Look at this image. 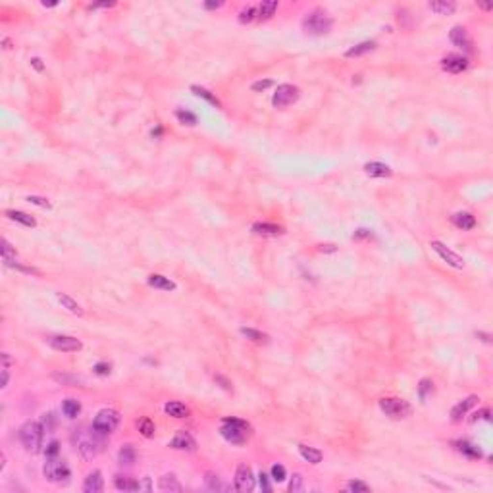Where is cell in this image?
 Wrapping results in <instances>:
<instances>
[{
  "instance_id": "6da1fadb",
  "label": "cell",
  "mask_w": 493,
  "mask_h": 493,
  "mask_svg": "<svg viewBox=\"0 0 493 493\" xmlns=\"http://www.w3.org/2000/svg\"><path fill=\"white\" fill-rule=\"evenodd\" d=\"M102 436H99L93 426L91 428H79L73 432V445L77 453L85 460H93L100 451H102Z\"/></svg>"
},
{
  "instance_id": "7a4b0ae2",
  "label": "cell",
  "mask_w": 493,
  "mask_h": 493,
  "mask_svg": "<svg viewBox=\"0 0 493 493\" xmlns=\"http://www.w3.org/2000/svg\"><path fill=\"white\" fill-rule=\"evenodd\" d=\"M45 428L43 424L37 422V420H27L19 428V441L23 445V449L31 455H37L41 453L43 449V438H45Z\"/></svg>"
},
{
  "instance_id": "3957f363",
  "label": "cell",
  "mask_w": 493,
  "mask_h": 493,
  "mask_svg": "<svg viewBox=\"0 0 493 493\" xmlns=\"http://www.w3.org/2000/svg\"><path fill=\"white\" fill-rule=\"evenodd\" d=\"M222 438L233 445H243L246 443L248 436H250V424L241 418H233V416H226L222 420V428H220Z\"/></svg>"
},
{
  "instance_id": "277c9868",
  "label": "cell",
  "mask_w": 493,
  "mask_h": 493,
  "mask_svg": "<svg viewBox=\"0 0 493 493\" xmlns=\"http://www.w3.org/2000/svg\"><path fill=\"white\" fill-rule=\"evenodd\" d=\"M334 21L324 10H312L302 19V29L308 35H328L332 31Z\"/></svg>"
},
{
  "instance_id": "5b68a950",
  "label": "cell",
  "mask_w": 493,
  "mask_h": 493,
  "mask_svg": "<svg viewBox=\"0 0 493 493\" xmlns=\"http://www.w3.org/2000/svg\"><path fill=\"white\" fill-rule=\"evenodd\" d=\"M120 420H122V416H120L118 410H114V408H102V410L97 412V416L93 420V430L99 436L106 438V436H110V434L116 432V428L120 426Z\"/></svg>"
},
{
  "instance_id": "8992f818",
  "label": "cell",
  "mask_w": 493,
  "mask_h": 493,
  "mask_svg": "<svg viewBox=\"0 0 493 493\" xmlns=\"http://www.w3.org/2000/svg\"><path fill=\"white\" fill-rule=\"evenodd\" d=\"M43 472H45V478L52 484H66L71 476L70 466L58 457H47Z\"/></svg>"
},
{
  "instance_id": "52a82bcc",
  "label": "cell",
  "mask_w": 493,
  "mask_h": 493,
  "mask_svg": "<svg viewBox=\"0 0 493 493\" xmlns=\"http://www.w3.org/2000/svg\"><path fill=\"white\" fill-rule=\"evenodd\" d=\"M380 408L386 412V416L393 418V420H403L412 414V406L406 403L405 399L399 397H386L380 401Z\"/></svg>"
},
{
  "instance_id": "ba28073f",
  "label": "cell",
  "mask_w": 493,
  "mask_h": 493,
  "mask_svg": "<svg viewBox=\"0 0 493 493\" xmlns=\"http://www.w3.org/2000/svg\"><path fill=\"white\" fill-rule=\"evenodd\" d=\"M297 99H299V89L295 85L283 83V85H278V89H276V93L272 97V104L276 108H287L293 102H297Z\"/></svg>"
},
{
  "instance_id": "9c48e42d",
  "label": "cell",
  "mask_w": 493,
  "mask_h": 493,
  "mask_svg": "<svg viewBox=\"0 0 493 493\" xmlns=\"http://www.w3.org/2000/svg\"><path fill=\"white\" fill-rule=\"evenodd\" d=\"M233 488L237 492L248 493L254 490V476H252V470L250 466L246 464H239L237 470H235V478H233Z\"/></svg>"
},
{
  "instance_id": "30bf717a",
  "label": "cell",
  "mask_w": 493,
  "mask_h": 493,
  "mask_svg": "<svg viewBox=\"0 0 493 493\" xmlns=\"http://www.w3.org/2000/svg\"><path fill=\"white\" fill-rule=\"evenodd\" d=\"M49 345L52 347L54 351L60 352H77L83 349V343L77 337H71V335H54V337L49 339Z\"/></svg>"
},
{
  "instance_id": "8fae6325",
  "label": "cell",
  "mask_w": 493,
  "mask_h": 493,
  "mask_svg": "<svg viewBox=\"0 0 493 493\" xmlns=\"http://www.w3.org/2000/svg\"><path fill=\"white\" fill-rule=\"evenodd\" d=\"M430 246L440 254V258L443 260V262H447L449 266H453V268H464V258L462 256H458L457 252L455 250H451L449 246H445L441 241H432L430 243Z\"/></svg>"
},
{
  "instance_id": "7c38bea8",
  "label": "cell",
  "mask_w": 493,
  "mask_h": 493,
  "mask_svg": "<svg viewBox=\"0 0 493 493\" xmlns=\"http://www.w3.org/2000/svg\"><path fill=\"white\" fill-rule=\"evenodd\" d=\"M170 447L177 449V451H189V453H193L195 449H197V441H195V438L191 434L179 432V434H176V438L170 441Z\"/></svg>"
},
{
  "instance_id": "4fadbf2b",
  "label": "cell",
  "mask_w": 493,
  "mask_h": 493,
  "mask_svg": "<svg viewBox=\"0 0 493 493\" xmlns=\"http://www.w3.org/2000/svg\"><path fill=\"white\" fill-rule=\"evenodd\" d=\"M104 490V478L100 470H93L89 472L85 482H83V492L85 493H100Z\"/></svg>"
},
{
  "instance_id": "5bb4252c",
  "label": "cell",
  "mask_w": 493,
  "mask_h": 493,
  "mask_svg": "<svg viewBox=\"0 0 493 493\" xmlns=\"http://www.w3.org/2000/svg\"><path fill=\"white\" fill-rule=\"evenodd\" d=\"M478 401H480V399H478L476 395H470V397H466L464 401L457 403V405L451 408V420H453V422H460V420L466 416V412H468Z\"/></svg>"
},
{
  "instance_id": "9a60e30c",
  "label": "cell",
  "mask_w": 493,
  "mask_h": 493,
  "mask_svg": "<svg viewBox=\"0 0 493 493\" xmlns=\"http://www.w3.org/2000/svg\"><path fill=\"white\" fill-rule=\"evenodd\" d=\"M441 66H443V70L451 71V73H460L468 68V60L462 56H457V54H449L447 58L441 60Z\"/></svg>"
},
{
  "instance_id": "2e32d148",
  "label": "cell",
  "mask_w": 493,
  "mask_h": 493,
  "mask_svg": "<svg viewBox=\"0 0 493 493\" xmlns=\"http://www.w3.org/2000/svg\"><path fill=\"white\" fill-rule=\"evenodd\" d=\"M449 39L455 47H460V49H470V37L466 33V29L462 25H455L449 33Z\"/></svg>"
},
{
  "instance_id": "e0dca14e",
  "label": "cell",
  "mask_w": 493,
  "mask_h": 493,
  "mask_svg": "<svg viewBox=\"0 0 493 493\" xmlns=\"http://www.w3.org/2000/svg\"><path fill=\"white\" fill-rule=\"evenodd\" d=\"M148 285L154 287V289H160V291H176V282H172L170 278L162 276V274H150L148 276Z\"/></svg>"
},
{
  "instance_id": "ac0fdd59",
  "label": "cell",
  "mask_w": 493,
  "mask_h": 493,
  "mask_svg": "<svg viewBox=\"0 0 493 493\" xmlns=\"http://www.w3.org/2000/svg\"><path fill=\"white\" fill-rule=\"evenodd\" d=\"M56 299H58V302L62 304V308H66L68 312L75 314V316H83V308L79 306L77 300L71 299L70 295H66V293H56Z\"/></svg>"
},
{
  "instance_id": "d6986e66",
  "label": "cell",
  "mask_w": 493,
  "mask_h": 493,
  "mask_svg": "<svg viewBox=\"0 0 493 493\" xmlns=\"http://www.w3.org/2000/svg\"><path fill=\"white\" fill-rule=\"evenodd\" d=\"M164 412L170 414V416H174V418H187L191 414V410L183 405V403H179V401H168L164 405Z\"/></svg>"
},
{
  "instance_id": "ffe728a7",
  "label": "cell",
  "mask_w": 493,
  "mask_h": 493,
  "mask_svg": "<svg viewBox=\"0 0 493 493\" xmlns=\"http://www.w3.org/2000/svg\"><path fill=\"white\" fill-rule=\"evenodd\" d=\"M6 216L10 218V220H14V222H18L21 226H25V228H37V220L31 216V214H27V212H21V210H6Z\"/></svg>"
},
{
  "instance_id": "44dd1931",
  "label": "cell",
  "mask_w": 493,
  "mask_h": 493,
  "mask_svg": "<svg viewBox=\"0 0 493 493\" xmlns=\"http://www.w3.org/2000/svg\"><path fill=\"white\" fill-rule=\"evenodd\" d=\"M451 220H453V224H455L458 229H462V231H468V229H472L476 226V218L470 214V212H457Z\"/></svg>"
},
{
  "instance_id": "7402d4cb",
  "label": "cell",
  "mask_w": 493,
  "mask_h": 493,
  "mask_svg": "<svg viewBox=\"0 0 493 493\" xmlns=\"http://www.w3.org/2000/svg\"><path fill=\"white\" fill-rule=\"evenodd\" d=\"M428 8L432 12H436V14H440V16H449V14H453L457 10V4L451 2V0H436V2H430Z\"/></svg>"
},
{
  "instance_id": "603a6c76",
  "label": "cell",
  "mask_w": 493,
  "mask_h": 493,
  "mask_svg": "<svg viewBox=\"0 0 493 493\" xmlns=\"http://www.w3.org/2000/svg\"><path fill=\"white\" fill-rule=\"evenodd\" d=\"M114 486H116V490H120V492H139V490H141V484H139L137 480L129 478V476H116Z\"/></svg>"
},
{
  "instance_id": "cb8c5ba5",
  "label": "cell",
  "mask_w": 493,
  "mask_h": 493,
  "mask_svg": "<svg viewBox=\"0 0 493 493\" xmlns=\"http://www.w3.org/2000/svg\"><path fill=\"white\" fill-rule=\"evenodd\" d=\"M364 172L370 177H389L391 176V168L382 164V162H368L364 164Z\"/></svg>"
},
{
  "instance_id": "d4e9b609",
  "label": "cell",
  "mask_w": 493,
  "mask_h": 493,
  "mask_svg": "<svg viewBox=\"0 0 493 493\" xmlns=\"http://www.w3.org/2000/svg\"><path fill=\"white\" fill-rule=\"evenodd\" d=\"M158 490L162 492H183V486L177 482V478L174 474H164L158 480Z\"/></svg>"
},
{
  "instance_id": "484cf974",
  "label": "cell",
  "mask_w": 493,
  "mask_h": 493,
  "mask_svg": "<svg viewBox=\"0 0 493 493\" xmlns=\"http://www.w3.org/2000/svg\"><path fill=\"white\" fill-rule=\"evenodd\" d=\"M137 460V451H135V447L133 445H123L122 449H120V453H118V462L122 464V466H131L133 462Z\"/></svg>"
},
{
  "instance_id": "4316f807",
  "label": "cell",
  "mask_w": 493,
  "mask_h": 493,
  "mask_svg": "<svg viewBox=\"0 0 493 493\" xmlns=\"http://www.w3.org/2000/svg\"><path fill=\"white\" fill-rule=\"evenodd\" d=\"M299 453L300 457L304 458L306 462H310V464H320L322 458H324L322 451H318L314 447H308V445H299Z\"/></svg>"
},
{
  "instance_id": "83f0119b",
  "label": "cell",
  "mask_w": 493,
  "mask_h": 493,
  "mask_svg": "<svg viewBox=\"0 0 493 493\" xmlns=\"http://www.w3.org/2000/svg\"><path fill=\"white\" fill-rule=\"evenodd\" d=\"M252 231L258 233V235H280L283 233V229L276 224H266V222H258L252 226Z\"/></svg>"
},
{
  "instance_id": "f1b7e54d",
  "label": "cell",
  "mask_w": 493,
  "mask_h": 493,
  "mask_svg": "<svg viewBox=\"0 0 493 493\" xmlns=\"http://www.w3.org/2000/svg\"><path fill=\"white\" fill-rule=\"evenodd\" d=\"M278 0H266L258 6V19H270L278 10Z\"/></svg>"
},
{
  "instance_id": "f546056e",
  "label": "cell",
  "mask_w": 493,
  "mask_h": 493,
  "mask_svg": "<svg viewBox=\"0 0 493 493\" xmlns=\"http://www.w3.org/2000/svg\"><path fill=\"white\" fill-rule=\"evenodd\" d=\"M62 412L68 416V418H77L79 412H81V403L75 401V399H66L62 403Z\"/></svg>"
},
{
  "instance_id": "4dcf8cb0",
  "label": "cell",
  "mask_w": 493,
  "mask_h": 493,
  "mask_svg": "<svg viewBox=\"0 0 493 493\" xmlns=\"http://www.w3.org/2000/svg\"><path fill=\"white\" fill-rule=\"evenodd\" d=\"M374 49H376V43H374V41H364V43H360V45L349 49V50L345 52V56H347V58L360 56V54H366V52H370V50H374Z\"/></svg>"
},
{
  "instance_id": "1f68e13d",
  "label": "cell",
  "mask_w": 493,
  "mask_h": 493,
  "mask_svg": "<svg viewBox=\"0 0 493 493\" xmlns=\"http://www.w3.org/2000/svg\"><path fill=\"white\" fill-rule=\"evenodd\" d=\"M457 449L462 453V455H466V457H470V458H480L482 457V451H480L476 445L468 443V441H458Z\"/></svg>"
},
{
  "instance_id": "d6a6232c",
  "label": "cell",
  "mask_w": 493,
  "mask_h": 493,
  "mask_svg": "<svg viewBox=\"0 0 493 493\" xmlns=\"http://www.w3.org/2000/svg\"><path fill=\"white\" fill-rule=\"evenodd\" d=\"M204 484H206V488H208L210 492H220V490H224L222 480H220V476L216 474V472H206V476H204Z\"/></svg>"
},
{
  "instance_id": "836d02e7",
  "label": "cell",
  "mask_w": 493,
  "mask_h": 493,
  "mask_svg": "<svg viewBox=\"0 0 493 493\" xmlns=\"http://www.w3.org/2000/svg\"><path fill=\"white\" fill-rule=\"evenodd\" d=\"M191 91H193V93H195V95H197V97L204 99L206 102H210V104H214V106H220V100H218V99H216V97L212 95V93H210V91H208V89L198 87V85H193V87H191Z\"/></svg>"
},
{
  "instance_id": "e575fe53",
  "label": "cell",
  "mask_w": 493,
  "mask_h": 493,
  "mask_svg": "<svg viewBox=\"0 0 493 493\" xmlns=\"http://www.w3.org/2000/svg\"><path fill=\"white\" fill-rule=\"evenodd\" d=\"M241 334L245 335L246 339L254 341V343H266L268 341V335L258 332V330H252V328H241Z\"/></svg>"
},
{
  "instance_id": "d590c367",
  "label": "cell",
  "mask_w": 493,
  "mask_h": 493,
  "mask_svg": "<svg viewBox=\"0 0 493 493\" xmlns=\"http://www.w3.org/2000/svg\"><path fill=\"white\" fill-rule=\"evenodd\" d=\"M258 18V8L256 6H246L239 12V21L241 23H250Z\"/></svg>"
},
{
  "instance_id": "8d00e7d4",
  "label": "cell",
  "mask_w": 493,
  "mask_h": 493,
  "mask_svg": "<svg viewBox=\"0 0 493 493\" xmlns=\"http://www.w3.org/2000/svg\"><path fill=\"white\" fill-rule=\"evenodd\" d=\"M137 426H139V432H141L145 438H152V436H154V430H156V428H154V422H152L150 418H143Z\"/></svg>"
},
{
  "instance_id": "74e56055",
  "label": "cell",
  "mask_w": 493,
  "mask_h": 493,
  "mask_svg": "<svg viewBox=\"0 0 493 493\" xmlns=\"http://www.w3.org/2000/svg\"><path fill=\"white\" fill-rule=\"evenodd\" d=\"M432 391H434V382H432V380H428V378L420 380V386H418V395H420V399H422V401H426L428 393H432Z\"/></svg>"
},
{
  "instance_id": "f35d334b",
  "label": "cell",
  "mask_w": 493,
  "mask_h": 493,
  "mask_svg": "<svg viewBox=\"0 0 493 493\" xmlns=\"http://www.w3.org/2000/svg\"><path fill=\"white\" fill-rule=\"evenodd\" d=\"M176 116L183 125H195V123H197V116L191 114V112H187V110H177Z\"/></svg>"
},
{
  "instance_id": "ab89813d",
  "label": "cell",
  "mask_w": 493,
  "mask_h": 493,
  "mask_svg": "<svg viewBox=\"0 0 493 493\" xmlns=\"http://www.w3.org/2000/svg\"><path fill=\"white\" fill-rule=\"evenodd\" d=\"M347 492H354V493H368L370 486H366L364 482H358V480H352L347 484Z\"/></svg>"
},
{
  "instance_id": "60d3db41",
  "label": "cell",
  "mask_w": 493,
  "mask_h": 493,
  "mask_svg": "<svg viewBox=\"0 0 493 493\" xmlns=\"http://www.w3.org/2000/svg\"><path fill=\"white\" fill-rule=\"evenodd\" d=\"M270 476H272V480H274V482H283V480H285V476H287V472H285V466H282V464H274V466L270 468Z\"/></svg>"
},
{
  "instance_id": "b9f144b4",
  "label": "cell",
  "mask_w": 493,
  "mask_h": 493,
  "mask_svg": "<svg viewBox=\"0 0 493 493\" xmlns=\"http://www.w3.org/2000/svg\"><path fill=\"white\" fill-rule=\"evenodd\" d=\"M302 488H304V480H302V476H300V474H293L291 482H289V492H291V493H299V492H302Z\"/></svg>"
},
{
  "instance_id": "7bdbcfd3",
  "label": "cell",
  "mask_w": 493,
  "mask_h": 493,
  "mask_svg": "<svg viewBox=\"0 0 493 493\" xmlns=\"http://www.w3.org/2000/svg\"><path fill=\"white\" fill-rule=\"evenodd\" d=\"M27 202H31V204H37V206H41V208H50L52 204L47 200V198H43V197H37V195H29L27 198H25Z\"/></svg>"
},
{
  "instance_id": "ee69618b",
  "label": "cell",
  "mask_w": 493,
  "mask_h": 493,
  "mask_svg": "<svg viewBox=\"0 0 493 493\" xmlns=\"http://www.w3.org/2000/svg\"><path fill=\"white\" fill-rule=\"evenodd\" d=\"M272 85H274V81H272V79H264V81L260 79V81H254V83L250 85V89H252V91H256V93H260V91L270 89Z\"/></svg>"
},
{
  "instance_id": "f6af8a7d",
  "label": "cell",
  "mask_w": 493,
  "mask_h": 493,
  "mask_svg": "<svg viewBox=\"0 0 493 493\" xmlns=\"http://www.w3.org/2000/svg\"><path fill=\"white\" fill-rule=\"evenodd\" d=\"M45 453H47V457H58V453H60V443H58V441H50V445L45 449Z\"/></svg>"
},
{
  "instance_id": "bcb514c9",
  "label": "cell",
  "mask_w": 493,
  "mask_h": 493,
  "mask_svg": "<svg viewBox=\"0 0 493 493\" xmlns=\"http://www.w3.org/2000/svg\"><path fill=\"white\" fill-rule=\"evenodd\" d=\"M258 484H260L262 492H272V484H270V480H268V476L264 472H260V476H258Z\"/></svg>"
},
{
  "instance_id": "7dc6e473",
  "label": "cell",
  "mask_w": 493,
  "mask_h": 493,
  "mask_svg": "<svg viewBox=\"0 0 493 493\" xmlns=\"http://www.w3.org/2000/svg\"><path fill=\"white\" fill-rule=\"evenodd\" d=\"M110 368H112V366H110L108 362H99V364H95V368L93 370H95L99 376H108V374H110Z\"/></svg>"
},
{
  "instance_id": "c3c4849f",
  "label": "cell",
  "mask_w": 493,
  "mask_h": 493,
  "mask_svg": "<svg viewBox=\"0 0 493 493\" xmlns=\"http://www.w3.org/2000/svg\"><path fill=\"white\" fill-rule=\"evenodd\" d=\"M214 380H216V382L220 384V388H222V389H226V391H231V384H229V382L226 380V378H224V376H220V374H218V376H214Z\"/></svg>"
},
{
  "instance_id": "681fc988",
  "label": "cell",
  "mask_w": 493,
  "mask_h": 493,
  "mask_svg": "<svg viewBox=\"0 0 493 493\" xmlns=\"http://www.w3.org/2000/svg\"><path fill=\"white\" fill-rule=\"evenodd\" d=\"M8 382H10V372H8V366H4L2 368V389H6Z\"/></svg>"
},
{
  "instance_id": "f907efd6",
  "label": "cell",
  "mask_w": 493,
  "mask_h": 493,
  "mask_svg": "<svg viewBox=\"0 0 493 493\" xmlns=\"http://www.w3.org/2000/svg\"><path fill=\"white\" fill-rule=\"evenodd\" d=\"M478 418H484V420H490V410H488V408H484V410H480V412H476V414H474V418H472V420H474V422H476V420H478Z\"/></svg>"
},
{
  "instance_id": "816d5d0a",
  "label": "cell",
  "mask_w": 493,
  "mask_h": 493,
  "mask_svg": "<svg viewBox=\"0 0 493 493\" xmlns=\"http://www.w3.org/2000/svg\"><path fill=\"white\" fill-rule=\"evenodd\" d=\"M31 66H33L37 71L45 70V66H43V60H41V58H31Z\"/></svg>"
},
{
  "instance_id": "f5cc1de1",
  "label": "cell",
  "mask_w": 493,
  "mask_h": 493,
  "mask_svg": "<svg viewBox=\"0 0 493 493\" xmlns=\"http://www.w3.org/2000/svg\"><path fill=\"white\" fill-rule=\"evenodd\" d=\"M224 2H204V8L206 10H214V8H222Z\"/></svg>"
},
{
  "instance_id": "db71d44e",
  "label": "cell",
  "mask_w": 493,
  "mask_h": 493,
  "mask_svg": "<svg viewBox=\"0 0 493 493\" xmlns=\"http://www.w3.org/2000/svg\"><path fill=\"white\" fill-rule=\"evenodd\" d=\"M116 6V2H100V4H93V8H112Z\"/></svg>"
},
{
  "instance_id": "11a10c76",
  "label": "cell",
  "mask_w": 493,
  "mask_h": 493,
  "mask_svg": "<svg viewBox=\"0 0 493 493\" xmlns=\"http://www.w3.org/2000/svg\"><path fill=\"white\" fill-rule=\"evenodd\" d=\"M2 362H4V366H10V364H12V358H10L8 352H2Z\"/></svg>"
},
{
  "instance_id": "9f6ffc18",
  "label": "cell",
  "mask_w": 493,
  "mask_h": 493,
  "mask_svg": "<svg viewBox=\"0 0 493 493\" xmlns=\"http://www.w3.org/2000/svg\"><path fill=\"white\" fill-rule=\"evenodd\" d=\"M320 250H330V252H335V245H320Z\"/></svg>"
},
{
  "instance_id": "6f0895ef",
  "label": "cell",
  "mask_w": 493,
  "mask_h": 493,
  "mask_svg": "<svg viewBox=\"0 0 493 493\" xmlns=\"http://www.w3.org/2000/svg\"><path fill=\"white\" fill-rule=\"evenodd\" d=\"M478 337H482V341H486V343H490V335L488 334H482V332H478Z\"/></svg>"
},
{
  "instance_id": "680465c9",
  "label": "cell",
  "mask_w": 493,
  "mask_h": 493,
  "mask_svg": "<svg viewBox=\"0 0 493 493\" xmlns=\"http://www.w3.org/2000/svg\"><path fill=\"white\" fill-rule=\"evenodd\" d=\"M2 45H4V49H6V50H8V49H12V43H10V39H4V41H2Z\"/></svg>"
}]
</instances>
